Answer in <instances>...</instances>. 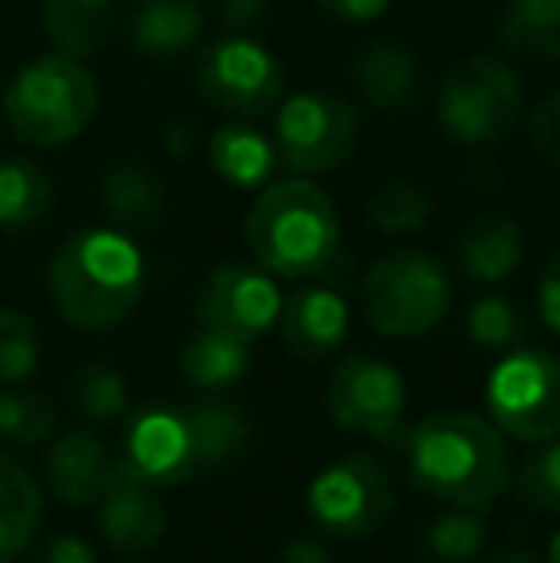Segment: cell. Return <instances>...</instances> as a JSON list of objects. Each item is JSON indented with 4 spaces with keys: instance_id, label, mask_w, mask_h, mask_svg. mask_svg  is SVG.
Wrapping results in <instances>:
<instances>
[{
    "instance_id": "28",
    "label": "cell",
    "mask_w": 560,
    "mask_h": 563,
    "mask_svg": "<svg viewBox=\"0 0 560 563\" xmlns=\"http://www.w3.org/2000/svg\"><path fill=\"white\" fill-rule=\"evenodd\" d=\"M433 216V196L430 188L419 180L396 177L388 185H381L365 203V219L376 234L384 238H404V234H419Z\"/></svg>"
},
{
    "instance_id": "35",
    "label": "cell",
    "mask_w": 560,
    "mask_h": 563,
    "mask_svg": "<svg viewBox=\"0 0 560 563\" xmlns=\"http://www.w3.org/2000/svg\"><path fill=\"white\" fill-rule=\"evenodd\" d=\"M526 134H530L534 154L560 169V89L534 104L530 119H526Z\"/></svg>"
},
{
    "instance_id": "39",
    "label": "cell",
    "mask_w": 560,
    "mask_h": 563,
    "mask_svg": "<svg viewBox=\"0 0 560 563\" xmlns=\"http://www.w3.org/2000/svg\"><path fill=\"white\" fill-rule=\"evenodd\" d=\"M327 15L342 23H373L392 8V0H315Z\"/></svg>"
},
{
    "instance_id": "9",
    "label": "cell",
    "mask_w": 560,
    "mask_h": 563,
    "mask_svg": "<svg viewBox=\"0 0 560 563\" xmlns=\"http://www.w3.org/2000/svg\"><path fill=\"white\" fill-rule=\"evenodd\" d=\"M487 418L495 430L523 445L560 438V356L549 349H515L484 384Z\"/></svg>"
},
{
    "instance_id": "1",
    "label": "cell",
    "mask_w": 560,
    "mask_h": 563,
    "mask_svg": "<svg viewBox=\"0 0 560 563\" xmlns=\"http://www.w3.org/2000/svg\"><path fill=\"white\" fill-rule=\"evenodd\" d=\"M407 475L426 498L487 514L510 490V452L492 418L433 410L407 433Z\"/></svg>"
},
{
    "instance_id": "24",
    "label": "cell",
    "mask_w": 560,
    "mask_h": 563,
    "mask_svg": "<svg viewBox=\"0 0 560 563\" xmlns=\"http://www.w3.org/2000/svg\"><path fill=\"white\" fill-rule=\"evenodd\" d=\"M43 521V490L28 464L0 452V563L31 549Z\"/></svg>"
},
{
    "instance_id": "27",
    "label": "cell",
    "mask_w": 560,
    "mask_h": 563,
    "mask_svg": "<svg viewBox=\"0 0 560 563\" xmlns=\"http://www.w3.org/2000/svg\"><path fill=\"white\" fill-rule=\"evenodd\" d=\"M54 208V185L31 157H4L0 162V230H35L46 223Z\"/></svg>"
},
{
    "instance_id": "8",
    "label": "cell",
    "mask_w": 560,
    "mask_h": 563,
    "mask_svg": "<svg viewBox=\"0 0 560 563\" xmlns=\"http://www.w3.org/2000/svg\"><path fill=\"white\" fill-rule=\"evenodd\" d=\"M273 142H277L281 162L296 177H322V173L342 169L358 154L361 112L342 92H292L277 104Z\"/></svg>"
},
{
    "instance_id": "3",
    "label": "cell",
    "mask_w": 560,
    "mask_h": 563,
    "mask_svg": "<svg viewBox=\"0 0 560 563\" xmlns=\"http://www.w3.org/2000/svg\"><path fill=\"white\" fill-rule=\"evenodd\" d=\"M246 250L281 280L327 276L342 250L338 208L311 177L270 180L246 211Z\"/></svg>"
},
{
    "instance_id": "2",
    "label": "cell",
    "mask_w": 560,
    "mask_h": 563,
    "mask_svg": "<svg viewBox=\"0 0 560 563\" xmlns=\"http://www.w3.org/2000/svg\"><path fill=\"white\" fill-rule=\"evenodd\" d=\"M46 296L58 319L81 334L128 322L146 296V257L116 227H85L58 245L46 265Z\"/></svg>"
},
{
    "instance_id": "32",
    "label": "cell",
    "mask_w": 560,
    "mask_h": 563,
    "mask_svg": "<svg viewBox=\"0 0 560 563\" xmlns=\"http://www.w3.org/2000/svg\"><path fill=\"white\" fill-rule=\"evenodd\" d=\"M39 361H43V341H39L35 322L23 311L0 307V384H28L39 372Z\"/></svg>"
},
{
    "instance_id": "20",
    "label": "cell",
    "mask_w": 560,
    "mask_h": 563,
    "mask_svg": "<svg viewBox=\"0 0 560 563\" xmlns=\"http://www.w3.org/2000/svg\"><path fill=\"white\" fill-rule=\"evenodd\" d=\"M457 265L476 284H503L526 257V230L510 216H476L457 234Z\"/></svg>"
},
{
    "instance_id": "14",
    "label": "cell",
    "mask_w": 560,
    "mask_h": 563,
    "mask_svg": "<svg viewBox=\"0 0 560 563\" xmlns=\"http://www.w3.org/2000/svg\"><path fill=\"white\" fill-rule=\"evenodd\" d=\"M281 341L299 361H319L345 345L350 338V303L334 284H304L288 291L277 319Z\"/></svg>"
},
{
    "instance_id": "5",
    "label": "cell",
    "mask_w": 560,
    "mask_h": 563,
    "mask_svg": "<svg viewBox=\"0 0 560 563\" xmlns=\"http://www.w3.org/2000/svg\"><path fill=\"white\" fill-rule=\"evenodd\" d=\"M358 303L381 338H426L446 322L453 307V284L433 253L404 245V250H388L365 268L358 284Z\"/></svg>"
},
{
    "instance_id": "4",
    "label": "cell",
    "mask_w": 560,
    "mask_h": 563,
    "mask_svg": "<svg viewBox=\"0 0 560 563\" xmlns=\"http://www.w3.org/2000/svg\"><path fill=\"white\" fill-rule=\"evenodd\" d=\"M100 89L81 58L43 54L28 62L4 89V119L20 142L35 150H54L81 139L97 119Z\"/></svg>"
},
{
    "instance_id": "13",
    "label": "cell",
    "mask_w": 560,
    "mask_h": 563,
    "mask_svg": "<svg viewBox=\"0 0 560 563\" xmlns=\"http://www.w3.org/2000/svg\"><path fill=\"white\" fill-rule=\"evenodd\" d=\"M120 464L139 483L162 490L177 487V483L193 479L200 472V456H196V441L188 430L185 407H146L131 418L128 433H123Z\"/></svg>"
},
{
    "instance_id": "34",
    "label": "cell",
    "mask_w": 560,
    "mask_h": 563,
    "mask_svg": "<svg viewBox=\"0 0 560 563\" xmlns=\"http://www.w3.org/2000/svg\"><path fill=\"white\" fill-rule=\"evenodd\" d=\"M464 330L469 338L476 341L480 349H510L518 338H523L526 322H523V311H518L515 299L507 296H480L476 303L469 307L464 314Z\"/></svg>"
},
{
    "instance_id": "23",
    "label": "cell",
    "mask_w": 560,
    "mask_h": 563,
    "mask_svg": "<svg viewBox=\"0 0 560 563\" xmlns=\"http://www.w3.org/2000/svg\"><path fill=\"white\" fill-rule=\"evenodd\" d=\"M495 43L507 62H560V0H510L495 23Z\"/></svg>"
},
{
    "instance_id": "26",
    "label": "cell",
    "mask_w": 560,
    "mask_h": 563,
    "mask_svg": "<svg viewBox=\"0 0 560 563\" xmlns=\"http://www.w3.org/2000/svg\"><path fill=\"white\" fill-rule=\"evenodd\" d=\"M177 372L200 391H227L250 372V341L200 327L180 345Z\"/></svg>"
},
{
    "instance_id": "38",
    "label": "cell",
    "mask_w": 560,
    "mask_h": 563,
    "mask_svg": "<svg viewBox=\"0 0 560 563\" xmlns=\"http://www.w3.org/2000/svg\"><path fill=\"white\" fill-rule=\"evenodd\" d=\"M35 563H97V549L77 533H58L35 552Z\"/></svg>"
},
{
    "instance_id": "6",
    "label": "cell",
    "mask_w": 560,
    "mask_h": 563,
    "mask_svg": "<svg viewBox=\"0 0 560 563\" xmlns=\"http://www.w3.org/2000/svg\"><path fill=\"white\" fill-rule=\"evenodd\" d=\"M526 112V85L515 62L495 54H469L441 74L433 92V119L457 146H492L507 139Z\"/></svg>"
},
{
    "instance_id": "7",
    "label": "cell",
    "mask_w": 560,
    "mask_h": 563,
    "mask_svg": "<svg viewBox=\"0 0 560 563\" xmlns=\"http://www.w3.org/2000/svg\"><path fill=\"white\" fill-rule=\"evenodd\" d=\"M396 472L373 452H345L307 483V514L334 541H365L396 510Z\"/></svg>"
},
{
    "instance_id": "30",
    "label": "cell",
    "mask_w": 560,
    "mask_h": 563,
    "mask_svg": "<svg viewBox=\"0 0 560 563\" xmlns=\"http://www.w3.org/2000/svg\"><path fill=\"white\" fill-rule=\"evenodd\" d=\"M58 433V402L43 391L8 387L0 391V438L12 445H51Z\"/></svg>"
},
{
    "instance_id": "11",
    "label": "cell",
    "mask_w": 560,
    "mask_h": 563,
    "mask_svg": "<svg viewBox=\"0 0 560 563\" xmlns=\"http://www.w3.org/2000/svg\"><path fill=\"white\" fill-rule=\"evenodd\" d=\"M327 410L338 430L365 441H396L404 433L407 384L396 364L369 353H350L334 364Z\"/></svg>"
},
{
    "instance_id": "25",
    "label": "cell",
    "mask_w": 560,
    "mask_h": 563,
    "mask_svg": "<svg viewBox=\"0 0 560 563\" xmlns=\"http://www.w3.org/2000/svg\"><path fill=\"white\" fill-rule=\"evenodd\" d=\"M185 418L193 430L200 467H231L234 460L246 456L254 426L242 407L227 399H196L185 407Z\"/></svg>"
},
{
    "instance_id": "18",
    "label": "cell",
    "mask_w": 560,
    "mask_h": 563,
    "mask_svg": "<svg viewBox=\"0 0 560 563\" xmlns=\"http://www.w3.org/2000/svg\"><path fill=\"white\" fill-rule=\"evenodd\" d=\"M204 8L196 0H139L128 15V43L146 62H177L204 43Z\"/></svg>"
},
{
    "instance_id": "40",
    "label": "cell",
    "mask_w": 560,
    "mask_h": 563,
    "mask_svg": "<svg viewBox=\"0 0 560 563\" xmlns=\"http://www.w3.org/2000/svg\"><path fill=\"white\" fill-rule=\"evenodd\" d=\"M277 563H334V556L319 537H292L277 552Z\"/></svg>"
},
{
    "instance_id": "15",
    "label": "cell",
    "mask_w": 560,
    "mask_h": 563,
    "mask_svg": "<svg viewBox=\"0 0 560 563\" xmlns=\"http://www.w3.org/2000/svg\"><path fill=\"white\" fill-rule=\"evenodd\" d=\"M350 74H353L358 97L384 115L415 112L426 97V77H422L419 54L392 43V38H376V43L361 46V51L353 54Z\"/></svg>"
},
{
    "instance_id": "43",
    "label": "cell",
    "mask_w": 560,
    "mask_h": 563,
    "mask_svg": "<svg viewBox=\"0 0 560 563\" xmlns=\"http://www.w3.org/2000/svg\"><path fill=\"white\" fill-rule=\"evenodd\" d=\"M546 563H560V529L549 537V549H546Z\"/></svg>"
},
{
    "instance_id": "42",
    "label": "cell",
    "mask_w": 560,
    "mask_h": 563,
    "mask_svg": "<svg viewBox=\"0 0 560 563\" xmlns=\"http://www.w3.org/2000/svg\"><path fill=\"white\" fill-rule=\"evenodd\" d=\"M165 142H169V150H173V154H177V157H185V154H188V126H173V131H169V139H165Z\"/></svg>"
},
{
    "instance_id": "31",
    "label": "cell",
    "mask_w": 560,
    "mask_h": 563,
    "mask_svg": "<svg viewBox=\"0 0 560 563\" xmlns=\"http://www.w3.org/2000/svg\"><path fill=\"white\" fill-rule=\"evenodd\" d=\"M69 395H74V407L85 422L108 426L120 422L131 407L128 379L112 368V364H81L69 379Z\"/></svg>"
},
{
    "instance_id": "19",
    "label": "cell",
    "mask_w": 560,
    "mask_h": 563,
    "mask_svg": "<svg viewBox=\"0 0 560 563\" xmlns=\"http://www.w3.org/2000/svg\"><path fill=\"white\" fill-rule=\"evenodd\" d=\"M100 208L123 234H154L169 216V188L146 162H116L100 180Z\"/></svg>"
},
{
    "instance_id": "16",
    "label": "cell",
    "mask_w": 560,
    "mask_h": 563,
    "mask_svg": "<svg viewBox=\"0 0 560 563\" xmlns=\"http://www.w3.org/2000/svg\"><path fill=\"white\" fill-rule=\"evenodd\" d=\"M97 526L108 549L146 552L165 537L169 514H165V503L157 498V490L123 472L120 456H116V475L97 503Z\"/></svg>"
},
{
    "instance_id": "12",
    "label": "cell",
    "mask_w": 560,
    "mask_h": 563,
    "mask_svg": "<svg viewBox=\"0 0 560 563\" xmlns=\"http://www.w3.org/2000/svg\"><path fill=\"white\" fill-rule=\"evenodd\" d=\"M284 291L277 276L265 273L262 265L246 261H223L204 276L196 291V319L200 327L231 334L239 341L265 338L281 319Z\"/></svg>"
},
{
    "instance_id": "37",
    "label": "cell",
    "mask_w": 560,
    "mask_h": 563,
    "mask_svg": "<svg viewBox=\"0 0 560 563\" xmlns=\"http://www.w3.org/2000/svg\"><path fill=\"white\" fill-rule=\"evenodd\" d=\"M538 319L546 322L553 334H560V245L553 250V257L541 268V284H538Z\"/></svg>"
},
{
    "instance_id": "22",
    "label": "cell",
    "mask_w": 560,
    "mask_h": 563,
    "mask_svg": "<svg viewBox=\"0 0 560 563\" xmlns=\"http://www.w3.org/2000/svg\"><path fill=\"white\" fill-rule=\"evenodd\" d=\"M116 0H43V35L69 58H97L112 46Z\"/></svg>"
},
{
    "instance_id": "33",
    "label": "cell",
    "mask_w": 560,
    "mask_h": 563,
    "mask_svg": "<svg viewBox=\"0 0 560 563\" xmlns=\"http://www.w3.org/2000/svg\"><path fill=\"white\" fill-rule=\"evenodd\" d=\"M510 487L518 490L530 510L538 514H560V438L541 441V449H534L523 460L518 475L510 479Z\"/></svg>"
},
{
    "instance_id": "29",
    "label": "cell",
    "mask_w": 560,
    "mask_h": 563,
    "mask_svg": "<svg viewBox=\"0 0 560 563\" xmlns=\"http://www.w3.org/2000/svg\"><path fill=\"white\" fill-rule=\"evenodd\" d=\"M487 544V521L476 510H441L438 518L426 521L422 552L433 563H472Z\"/></svg>"
},
{
    "instance_id": "36",
    "label": "cell",
    "mask_w": 560,
    "mask_h": 563,
    "mask_svg": "<svg viewBox=\"0 0 560 563\" xmlns=\"http://www.w3.org/2000/svg\"><path fill=\"white\" fill-rule=\"evenodd\" d=\"M273 0H216V15L231 35H242L250 27H262L270 20Z\"/></svg>"
},
{
    "instance_id": "17",
    "label": "cell",
    "mask_w": 560,
    "mask_h": 563,
    "mask_svg": "<svg viewBox=\"0 0 560 563\" xmlns=\"http://www.w3.org/2000/svg\"><path fill=\"white\" fill-rule=\"evenodd\" d=\"M116 475V456L89 430L51 438L46 449V487L66 506H97Z\"/></svg>"
},
{
    "instance_id": "41",
    "label": "cell",
    "mask_w": 560,
    "mask_h": 563,
    "mask_svg": "<svg viewBox=\"0 0 560 563\" xmlns=\"http://www.w3.org/2000/svg\"><path fill=\"white\" fill-rule=\"evenodd\" d=\"M487 563H546V560L534 556V552H526V549H510V552H499V556L487 560Z\"/></svg>"
},
{
    "instance_id": "21",
    "label": "cell",
    "mask_w": 560,
    "mask_h": 563,
    "mask_svg": "<svg viewBox=\"0 0 560 563\" xmlns=\"http://www.w3.org/2000/svg\"><path fill=\"white\" fill-rule=\"evenodd\" d=\"M208 162L216 169L219 180H227L239 192H257L273 180L281 154L277 142L270 134H262L246 119H231V123H219L208 139Z\"/></svg>"
},
{
    "instance_id": "10",
    "label": "cell",
    "mask_w": 560,
    "mask_h": 563,
    "mask_svg": "<svg viewBox=\"0 0 560 563\" xmlns=\"http://www.w3.org/2000/svg\"><path fill=\"white\" fill-rule=\"evenodd\" d=\"M196 89L216 112L234 119H262L277 112L288 89L284 66L273 51L246 35H223L196 58Z\"/></svg>"
}]
</instances>
